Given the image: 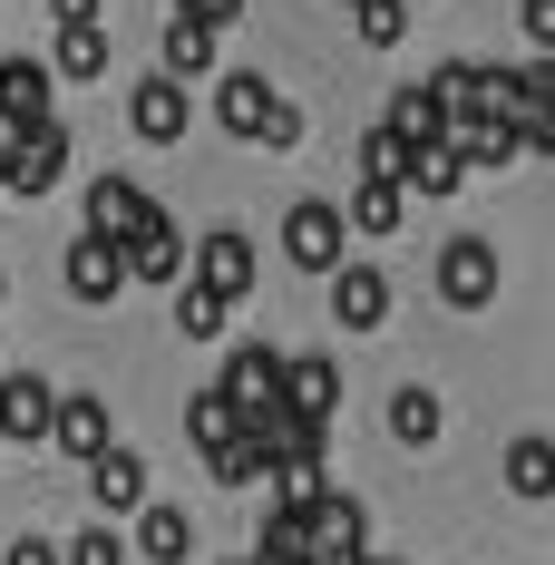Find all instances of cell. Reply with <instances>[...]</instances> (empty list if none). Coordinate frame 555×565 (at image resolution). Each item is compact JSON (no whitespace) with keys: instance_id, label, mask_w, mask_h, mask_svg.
<instances>
[{"instance_id":"obj_1","label":"cell","mask_w":555,"mask_h":565,"mask_svg":"<svg viewBox=\"0 0 555 565\" xmlns=\"http://www.w3.org/2000/svg\"><path fill=\"white\" fill-rule=\"evenodd\" d=\"M78 205H88V234H98V244H127V234H147L157 215H167L137 175H88V195H78Z\"/></svg>"},{"instance_id":"obj_2","label":"cell","mask_w":555,"mask_h":565,"mask_svg":"<svg viewBox=\"0 0 555 565\" xmlns=\"http://www.w3.org/2000/svg\"><path fill=\"white\" fill-rule=\"evenodd\" d=\"M58 175H68V127L58 117H40V127H20V147H10V167H0V195H50Z\"/></svg>"},{"instance_id":"obj_3","label":"cell","mask_w":555,"mask_h":565,"mask_svg":"<svg viewBox=\"0 0 555 565\" xmlns=\"http://www.w3.org/2000/svg\"><path fill=\"white\" fill-rule=\"evenodd\" d=\"M439 302L448 312H488V302H498V244H488V234H458L439 254Z\"/></svg>"},{"instance_id":"obj_4","label":"cell","mask_w":555,"mask_h":565,"mask_svg":"<svg viewBox=\"0 0 555 565\" xmlns=\"http://www.w3.org/2000/svg\"><path fill=\"white\" fill-rule=\"evenodd\" d=\"M254 274H264V264H254V234H234V225H215L205 244H195V264H185V282H205L215 302H244Z\"/></svg>"},{"instance_id":"obj_5","label":"cell","mask_w":555,"mask_h":565,"mask_svg":"<svg viewBox=\"0 0 555 565\" xmlns=\"http://www.w3.org/2000/svg\"><path fill=\"white\" fill-rule=\"evenodd\" d=\"M341 205H322V195H302L292 215H282V254L302 264V274H341Z\"/></svg>"},{"instance_id":"obj_6","label":"cell","mask_w":555,"mask_h":565,"mask_svg":"<svg viewBox=\"0 0 555 565\" xmlns=\"http://www.w3.org/2000/svg\"><path fill=\"white\" fill-rule=\"evenodd\" d=\"M282 409H292V419H312V429H332V409H341V361H322V351H282Z\"/></svg>"},{"instance_id":"obj_7","label":"cell","mask_w":555,"mask_h":565,"mask_svg":"<svg viewBox=\"0 0 555 565\" xmlns=\"http://www.w3.org/2000/svg\"><path fill=\"white\" fill-rule=\"evenodd\" d=\"M215 391L234 399V419H244V409H264V399H282V351H274V341H234Z\"/></svg>"},{"instance_id":"obj_8","label":"cell","mask_w":555,"mask_h":565,"mask_svg":"<svg viewBox=\"0 0 555 565\" xmlns=\"http://www.w3.org/2000/svg\"><path fill=\"white\" fill-rule=\"evenodd\" d=\"M264 117H274L264 68H224V78H215V127H224V137H244V147H264Z\"/></svg>"},{"instance_id":"obj_9","label":"cell","mask_w":555,"mask_h":565,"mask_svg":"<svg viewBox=\"0 0 555 565\" xmlns=\"http://www.w3.org/2000/svg\"><path fill=\"white\" fill-rule=\"evenodd\" d=\"M322 282H332L341 332H381V322H389V274H381V264H341V274H322Z\"/></svg>"},{"instance_id":"obj_10","label":"cell","mask_w":555,"mask_h":565,"mask_svg":"<svg viewBox=\"0 0 555 565\" xmlns=\"http://www.w3.org/2000/svg\"><path fill=\"white\" fill-rule=\"evenodd\" d=\"M88 498H98L108 526H117V516H137V508H147V458H137V449H98V458H88Z\"/></svg>"},{"instance_id":"obj_11","label":"cell","mask_w":555,"mask_h":565,"mask_svg":"<svg viewBox=\"0 0 555 565\" xmlns=\"http://www.w3.org/2000/svg\"><path fill=\"white\" fill-rule=\"evenodd\" d=\"M127 137L175 147V137H185V88H175V78H137V88H127Z\"/></svg>"},{"instance_id":"obj_12","label":"cell","mask_w":555,"mask_h":565,"mask_svg":"<svg viewBox=\"0 0 555 565\" xmlns=\"http://www.w3.org/2000/svg\"><path fill=\"white\" fill-rule=\"evenodd\" d=\"M50 439L78 458V468H88L98 449H117V439H108V399H98V391H68V399L50 409Z\"/></svg>"},{"instance_id":"obj_13","label":"cell","mask_w":555,"mask_h":565,"mask_svg":"<svg viewBox=\"0 0 555 565\" xmlns=\"http://www.w3.org/2000/svg\"><path fill=\"white\" fill-rule=\"evenodd\" d=\"M50 409H58V391L40 371H10L0 381V439H50Z\"/></svg>"},{"instance_id":"obj_14","label":"cell","mask_w":555,"mask_h":565,"mask_svg":"<svg viewBox=\"0 0 555 565\" xmlns=\"http://www.w3.org/2000/svg\"><path fill=\"white\" fill-rule=\"evenodd\" d=\"M68 292H78V302H117V292H127V254L98 244V234H78V244H68Z\"/></svg>"},{"instance_id":"obj_15","label":"cell","mask_w":555,"mask_h":565,"mask_svg":"<svg viewBox=\"0 0 555 565\" xmlns=\"http://www.w3.org/2000/svg\"><path fill=\"white\" fill-rule=\"evenodd\" d=\"M117 254H127V282H185V234H175L167 215H157L147 234H127Z\"/></svg>"},{"instance_id":"obj_16","label":"cell","mask_w":555,"mask_h":565,"mask_svg":"<svg viewBox=\"0 0 555 565\" xmlns=\"http://www.w3.org/2000/svg\"><path fill=\"white\" fill-rule=\"evenodd\" d=\"M137 556L147 565H185L195 556V516L167 508V498H147V508H137Z\"/></svg>"},{"instance_id":"obj_17","label":"cell","mask_w":555,"mask_h":565,"mask_svg":"<svg viewBox=\"0 0 555 565\" xmlns=\"http://www.w3.org/2000/svg\"><path fill=\"white\" fill-rule=\"evenodd\" d=\"M50 58H0V117H10V127H40V117H50Z\"/></svg>"},{"instance_id":"obj_18","label":"cell","mask_w":555,"mask_h":565,"mask_svg":"<svg viewBox=\"0 0 555 565\" xmlns=\"http://www.w3.org/2000/svg\"><path fill=\"white\" fill-rule=\"evenodd\" d=\"M205 68H215V30H205V20H175V10H167V40H157V78H175V88H185V78H205Z\"/></svg>"},{"instance_id":"obj_19","label":"cell","mask_w":555,"mask_h":565,"mask_svg":"<svg viewBox=\"0 0 555 565\" xmlns=\"http://www.w3.org/2000/svg\"><path fill=\"white\" fill-rule=\"evenodd\" d=\"M50 78H108V20H78V30H58L50 40Z\"/></svg>"},{"instance_id":"obj_20","label":"cell","mask_w":555,"mask_h":565,"mask_svg":"<svg viewBox=\"0 0 555 565\" xmlns=\"http://www.w3.org/2000/svg\"><path fill=\"white\" fill-rule=\"evenodd\" d=\"M419 88H429V98H439V117H448V137H458V127H468V117H488V98H478V68H468V58H439V68H429V78H419Z\"/></svg>"},{"instance_id":"obj_21","label":"cell","mask_w":555,"mask_h":565,"mask_svg":"<svg viewBox=\"0 0 555 565\" xmlns=\"http://www.w3.org/2000/svg\"><path fill=\"white\" fill-rule=\"evenodd\" d=\"M448 429V409H439V391L429 381H409V391H389V439H409V449H429Z\"/></svg>"},{"instance_id":"obj_22","label":"cell","mask_w":555,"mask_h":565,"mask_svg":"<svg viewBox=\"0 0 555 565\" xmlns=\"http://www.w3.org/2000/svg\"><path fill=\"white\" fill-rule=\"evenodd\" d=\"M381 127L399 137V147H448V117H439V98H429V88H399Z\"/></svg>"},{"instance_id":"obj_23","label":"cell","mask_w":555,"mask_h":565,"mask_svg":"<svg viewBox=\"0 0 555 565\" xmlns=\"http://www.w3.org/2000/svg\"><path fill=\"white\" fill-rule=\"evenodd\" d=\"M458 185H468L458 147H419V157H409V185H399V195H409V205H448Z\"/></svg>"},{"instance_id":"obj_24","label":"cell","mask_w":555,"mask_h":565,"mask_svg":"<svg viewBox=\"0 0 555 565\" xmlns=\"http://www.w3.org/2000/svg\"><path fill=\"white\" fill-rule=\"evenodd\" d=\"M448 147H458V167H516V157H526L506 117H468V127H458Z\"/></svg>"},{"instance_id":"obj_25","label":"cell","mask_w":555,"mask_h":565,"mask_svg":"<svg viewBox=\"0 0 555 565\" xmlns=\"http://www.w3.org/2000/svg\"><path fill=\"white\" fill-rule=\"evenodd\" d=\"M341 225H351V234H399V225H409V195H399V185H371V175H361V195L341 205Z\"/></svg>"},{"instance_id":"obj_26","label":"cell","mask_w":555,"mask_h":565,"mask_svg":"<svg viewBox=\"0 0 555 565\" xmlns=\"http://www.w3.org/2000/svg\"><path fill=\"white\" fill-rule=\"evenodd\" d=\"M506 488L516 498H555V439H536V429L506 439Z\"/></svg>"},{"instance_id":"obj_27","label":"cell","mask_w":555,"mask_h":565,"mask_svg":"<svg viewBox=\"0 0 555 565\" xmlns=\"http://www.w3.org/2000/svg\"><path fill=\"white\" fill-rule=\"evenodd\" d=\"M224 322H234V302H215L205 282H175V332L185 341H224Z\"/></svg>"},{"instance_id":"obj_28","label":"cell","mask_w":555,"mask_h":565,"mask_svg":"<svg viewBox=\"0 0 555 565\" xmlns=\"http://www.w3.org/2000/svg\"><path fill=\"white\" fill-rule=\"evenodd\" d=\"M205 478H215V488H264V449L234 429V439H215V449H205Z\"/></svg>"},{"instance_id":"obj_29","label":"cell","mask_w":555,"mask_h":565,"mask_svg":"<svg viewBox=\"0 0 555 565\" xmlns=\"http://www.w3.org/2000/svg\"><path fill=\"white\" fill-rule=\"evenodd\" d=\"M409 157H419V147H399L389 127H371V137H361V175H371V185H409Z\"/></svg>"},{"instance_id":"obj_30","label":"cell","mask_w":555,"mask_h":565,"mask_svg":"<svg viewBox=\"0 0 555 565\" xmlns=\"http://www.w3.org/2000/svg\"><path fill=\"white\" fill-rule=\"evenodd\" d=\"M58 565H127V536H117L108 516H98V526H78V536L58 546Z\"/></svg>"},{"instance_id":"obj_31","label":"cell","mask_w":555,"mask_h":565,"mask_svg":"<svg viewBox=\"0 0 555 565\" xmlns=\"http://www.w3.org/2000/svg\"><path fill=\"white\" fill-rule=\"evenodd\" d=\"M351 30H361L371 50H389V40L409 30V0H351Z\"/></svg>"},{"instance_id":"obj_32","label":"cell","mask_w":555,"mask_h":565,"mask_svg":"<svg viewBox=\"0 0 555 565\" xmlns=\"http://www.w3.org/2000/svg\"><path fill=\"white\" fill-rule=\"evenodd\" d=\"M185 429H195V449L234 439V399H224V391H195V399H185Z\"/></svg>"},{"instance_id":"obj_33","label":"cell","mask_w":555,"mask_h":565,"mask_svg":"<svg viewBox=\"0 0 555 565\" xmlns=\"http://www.w3.org/2000/svg\"><path fill=\"white\" fill-rule=\"evenodd\" d=\"M516 30H526L536 58H555V0H516Z\"/></svg>"},{"instance_id":"obj_34","label":"cell","mask_w":555,"mask_h":565,"mask_svg":"<svg viewBox=\"0 0 555 565\" xmlns=\"http://www.w3.org/2000/svg\"><path fill=\"white\" fill-rule=\"evenodd\" d=\"M264 147H302V108H292V98H274V117H264Z\"/></svg>"},{"instance_id":"obj_35","label":"cell","mask_w":555,"mask_h":565,"mask_svg":"<svg viewBox=\"0 0 555 565\" xmlns=\"http://www.w3.org/2000/svg\"><path fill=\"white\" fill-rule=\"evenodd\" d=\"M234 10H244V0H175V20H205V30H224Z\"/></svg>"},{"instance_id":"obj_36","label":"cell","mask_w":555,"mask_h":565,"mask_svg":"<svg viewBox=\"0 0 555 565\" xmlns=\"http://www.w3.org/2000/svg\"><path fill=\"white\" fill-rule=\"evenodd\" d=\"M516 147H526V157H555V117L536 108V117H526V127H516Z\"/></svg>"},{"instance_id":"obj_37","label":"cell","mask_w":555,"mask_h":565,"mask_svg":"<svg viewBox=\"0 0 555 565\" xmlns=\"http://www.w3.org/2000/svg\"><path fill=\"white\" fill-rule=\"evenodd\" d=\"M526 88H536V108L555 117V58H526Z\"/></svg>"},{"instance_id":"obj_38","label":"cell","mask_w":555,"mask_h":565,"mask_svg":"<svg viewBox=\"0 0 555 565\" xmlns=\"http://www.w3.org/2000/svg\"><path fill=\"white\" fill-rule=\"evenodd\" d=\"M0 565H58V546H50V536H20V546H10Z\"/></svg>"},{"instance_id":"obj_39","label":"cell","mask_w":555,"mask_h":565,"mask_svg":"<svg viewBox=\"0 0 555 565\" xmlns=\"http://www.w3.org/2000/svg\"><path fill=\"white\" fill-rule=\"evenodd\" d=\"M58 10V30H78V20H108V0H50Z\"/></svg>"},{"instance_id":"obj_40","label":"cell","mask_w":555,"mask_h":565,"mask_svg":"<svg viewBox=\"0 0 555 565\" xmlns=\"http://www.w3.org/2000/svg\"><path fill=\"white\" fill-rule=\"evenodd\" d=\"M0 302H10V274H0Z\"/></svg>"},{"instance_id":"obj_41","label":"cell","mask_w":555,"mask_h":565,"mask_svg":"<svg viewBox=\"0 0 555 565\" xmlns=\"http://www.w3.org/2000/svg\"><path fill=\"white\" fill-rule=\"evenodd\" d=\"M371 565H389V556H371Z\"/></svg>"},{"instance_id":"obj_42","label":"cell","mask_w":555,"mask_h":565,"mask_svg":"<svg viewBox=\"0 0 555 565\" xmlns=\"http://www.w3.org/2000/svg\"><path fill=\"white\" fill-rule=\"evenodd\" d=\"M341 10H351V0H341Z\"/></svg>"},{"instance_id":"obj_43","label":"cell","mask_w":555,"mask_h":565,"mask_svg":"<svg viewBox=\"0 0 555 565\" xmlns=\"http://www.w3.org/2000/svg\"><path fill=\"white\" fill-rule=\"evenodd\" d=\"M409 10H419V0H409Z\"/></svg>"},{"instance_id":"obj_44","label":"cell","mask_w":555,"mask_h":565,"mask_svg":"<svg viewBox=\"0 0 555 565\" xmlns=\"http://www.w3.org/2000/svg\"><path fill=\"white\" fill-rule=\"evenodd\" d=\"M234 565H244V556H234Z\"/></svg>"}]
</instances>
